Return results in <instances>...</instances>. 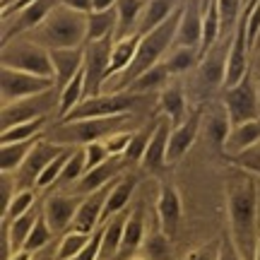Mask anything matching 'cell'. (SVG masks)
<instances>
[{"label":"cell","mask_w":260,"mask_h":260,"mask_svg":"<svg viewBox=\"0 0 260 260\" xmlns=\"http://www.w3.org/2000/svg\"><path fill=\"white\" fill-rule=\"evenodd\" d=\"M226 217H229V239L243 260L255 258L258 246V186L251 171L241 169L226 181Z\"/></svg>","instance_id":"obj_1"},{"label":"cell","mask_w":260,"mask_h":260,"mask_svg":"<svg viewBox=\"0 0 260 260\" xmlns=\"http://www.w3.org/2000/svg\"><path fill=\"white\" fill-rule=\"evenodd\" d=\"M31 41H37L39 46L48 48H80L87 44V15L70 10L65 5H58L46 22L31 34H27Z\"/></svg>","instance_id":"obj_2"},{"label":"cell","mask_w":260,"mask_h":260,"mask_svg":"<svg viewBox=\"0 0 260 260\" xmlns=\"http://www.w3.org/2000/svg\"><path fill=\"white\" fill-rule=\"evenodd\" d=\"M130 121L125 116H111V118H87V121H68L58 123L53 128V140L60 147H87L92 142H104L111 135L121 133V128Z\"/></svg>","instance_id":"obj_3"},{"label":"cell","mask_w":260,"mask_h":260,"mask_svg":"<svg viewBox=\"0 0 260 260\" xmlns=\"http://www.w3.org/2000/svg\"><path fill=\"white\" fill-rule=\"evenodd\" d=\"M0 63H3V68H10V70L39 75V77H53V65H51L48 48L39 46L37 41H31L29 37H19L3 44Z\"/></svg>","instance_id":"obj_4"},{"label":"cell","mask_w":260,"mask_h":260,"mask_svg":"<svg viewBox=\"0 0 260 260\" xmlns=\"http://www.w3.org/2000/svg\"><path fill=\"white\" fill-rule=\"evenodd\" d=\"M142 94H135V92H104L99 96H89L84 99L77 109H75L65 121L60 123H68V121H87V118H111V116H125V113L140 102Z\"/></svg>","instance_id":"obj_5"},{"label":"cell","mask_w":260,"mask_h":260,"mask_svg":"<svg viewBox=\"0 0 260 260\" xmlns=\"http://www.w3.org/2000/svg\"><path fill=\"white\" fill-rule=\"evenodd\" d=\"M116 39H102L84 44V99L104 94V84L109 80V65Z\"/></svg>","instance_id":"obj_6"},{"label":"cell","mask_w":260,"mask_h":260,"mask_svg":"<svg viewBox=\"0 0 260 260\" xmlns=\"http://www.w3.org/2000/svg\"><path fill=\"white\" fill-rule=\"evenodd\" d=\"M222 104H224V109H226V113H229L232 125H241V123H248V121H260V102H258L255 77L248 73L236 87L224 89Z\"/></svg>","instance_id":"obj_7"},{"label":"cell","mask_w":260,"mask_h":260,"mask_svg":"<svg viewBox=\"0 0 260 260\" xmlns=\"http://www.w3.org/2000/svg\"><path fill=\"white\" fill-rule=\"evenodd\" d=\"M53 87H56L53 77H39V75L19 73V70H10V68L0 70V99H3V106L44 94L48 89H53Z\"/></svg>","instance_id":"obj_8"},{"label":"cell","mask_w":260,"mask_h":260,"mask_svg":"<svg viewBox=\"0 0 260 260\" xmlns=\"http://www.w3.org/2000/svg\"><path fill=\"white\" fill-rule=\"evenodd\" d=\"M58 99H60V92H58V87H53V89H48L44 94H37V96L15 102V104H10V106H3V111H0V125H3V130H8V128L19 125V123L44 118V116H48L51 109L58 111Z\"/></svg>","instance_id":"obj_9"},{"label":"cell","mask_w":260,"mask_h":260,"mask_svg":"<svg viewBox=\"0 0 260 260\" xmlns=\"http://www.w3.org/2000/svg\"><path fill=\"white\" fill-rule=\"evenodd\" d=\"M251 46H248V12L243 10L239 24L234 29L229 41V58H226V75H224V89H232L251 73Z\"/></svg>","instance_id":"obj_10"},{"label":"cell","mask_w":260,"mask_h":260,"mask_svg":"<svg viewBox=\"0 0 260 260\" xmlns=\"http://www.w3.org/2000/svg\"><path fill=\"white\" fill-rule=\"evenodd\" d=\"M58 5H60V0H37V3H31L29 8L15 12L12 17L3 19V22H5V24H3V44L31 34L34 29H39L46 22V17Z\"/></svg>","instance_id":"obj_11"},{"label":"cell","mask_w":260,"mask_h":260,"mask_svg":"<svg viewBox=\"0 0 260 260\" xmlns=\"http://www.w3.org/2000/svg\"><path fill=\"white\" fill-rule=\"evenodd\" d=\"M63 149L65 147H60L56 142H48V140L41 135L37 142V147L31 149V154L27 157V161H24L17 171L19 178H15V181H17V190H34L39 176H41V171H44Z\"/></svg>","instance_id":"obj_12"},{"label":"cell","mask_w":260,"mask_h":260,"mask_svg":"<svg viewBox=\"0 0 260 260\" xmlns=\"http://www.w3.org/2000/svg\"><path fill=\"white\" fill-rule=\"evenodd\" d=\"M229 39H222L217 46L207 53V56L200 58V65H198V82L203 84L205 89H217V87H224V75H226V58H229Z\"/></svg>","instance_id":"obj_13"},{"label":"cell","mask_w":260,"mask_h":260,"mask_svg":"<svg viewBox=\"0 0 260 260\" xmlns=\"http://www.w3.org/2000/svg\"><path fill=\"white\" fill-rule=\"evenodd\" d=\"M203 109H195L193 113H188V118L181 125L171 130V140H169V152H167V161L169 167L171 164H178L181 159L186 157V152L195 145L198 140V133H200V125H203Z\"/></svg>","instance_id":"obj_14"},{"label":"cell","mask_w":260,"mask_h":260,"mask_svg":"<svg viewBox=\"0 0 260 260\" xmlns=\"http://www.w3.org/2000/svg\"><path fill=\"white\" fill-rule=\"evenodd\" d=\"M171 130H174V123H171V118H167V116H159V118H157V125H154V133H152V138H149L147 152H145V157H142V161H140L145 171L157 174V171H161V169L169 167L167 152H169Z\"/></svg>","instance_id":"obj_15"},{"label":"cell","mask_w":260,"mask_h":260,"mask_svg":"<svg viewBox=\"0 0 260 260\" xmlns=\"http://www.w3.org/2000/svg\"><path fill=\"white\" fill-rule=\"evenodd\" d=\"M111 186L104 188V190H96V193H92V195H87V198H84L82 203H80V207H77V212H75V219H73L70 232L84 234V236H92V234L96 232L99 222L104 219V207H106V198H109Z\"/></svg>","instance_id":"obj_16"},{"label":"cell","mask_w":260,"mask_h":260,"mask_svg":"<svg viewBox=\"0 0 260 260\" xmlns=\"http://www.w3.org/2000/svg\"><path fill=\"white\" fill-rule=\"evenodd\" d=\"M181 214H183L181 193L176 190L174 183H161V188H159V198H157V222H159V229L167 234L169 239L178 232Z\"/></svg>","instance_id":"obj_17"},{"label":"cell","mask_w":260,"mask_h":260,"mask_svg":"<svg viewBox=\"0 0 260 260\" xmlns=\"http://www.w3.org/2000/svg\"><path fill=\"white\" fill-rule=\"evenodd\" d=\"M176 46L200 51V46H203V0H183Z\"/></svg>","instance_id":"obj_18"},{"label":"cell","mask_w":260,"mask_h":260,"mask_svg":"<svg viewBox=\"0 0 260 260\" xmlns=\"http://www.w3.org/2000/svg\"><path fill=\"white\" fill-rule=\"evenodd\" d=\"M80 207V200L75 195H65V193H51L46 198V203L41 207V212L46 217L48 226L56 234H63L65 229L73 226L75 212Z\"/></svg>","instance_id":"obj_19"},{"label":"cell","mask_w":260,"mask_h":260,"mask_svg":"<svg viewBox=\"0 0 260 260\" xmlns=\"http://www.w3.org/2000/svg\"><path fill=\"white\" fill-rule=\"evenodd\" d=\"M51 53V65H53V80H56L58 92L65 84L75 80L84 68V46L80 48H53Z\"/></svg>","instance_id":"obj_20"},{"label":"cell","mask_w":260,"mask_h":260,"mask_svg":"<svg viewBox=\"0 0 260 260\" xmlns=\"http://www.w3.org/2000/svg\"><path fill=\"white\" fill-rule=\"evenodd\" d=\"M123 164H125V159H123V157L106 159V161H104V164H99L96 169L87 171V174L80 178V183L75 186V190H77V193H84V195H92V193H96V190L109 188L113 183V178H118Z\"/></svg>","instance_id":"obj_21"},{"label":"cell","mask_w":260,"mask_h":260,"mask_svg":"<svg viewBox=\"0 0 260 260\" xmlns=\"http://www.w3.org/2000/svg\"><path fill=\"white\" fill-rule=\"evenodd\" d=\"M159 111L161 116L171 118L174 128L181 125V123L188 118V102H186V94H183V87L178 82L167 84L161 92H159Z\"/></svg>","instance_id":"obj_22"},{"label":"cell","mask_w":260,"mask_h":260,"mask_svg":"<svg viewBox=\"0 0 260 260\" xmlns=\"http://www.w3.org/2000/svg\"><path fill=\"white\" fill-rule=\"evenodd\" d=\"M178 8H181L178 0H147L142 15H140V22H138V34L145 37L149 31H154L157 27H161Z\"/></svg>","instance_id":"obj_23"},{"label":"cell","mask_w":260,"mask_h":260,"mask_svg":"<svg viewBox=\"0 0 260 260\" xmlns=\"http://www.w3.org/2000/svg\"><path fill=\"white\" fill-rule=\"evenodd\" d=\"M205 123V133H207V140L212 142V147L217 149H226V140L232 135V121H229V113L224 109V104L219 102L217 106L210 109V113L203 118Z\"/></svg>","instance_id":"obj_24"},{"label":"cell","mask_w":260,"mask_h":260,"mask_svg":"<svg viewBox=\"0 0 260 260\" xmlns=\"http://www.w3.org/2000/svg\"><path fill=\"white\" fill-rule=\"evenodd\" d=\"M145 3L147 0H118V5H116L118 24H116V34H113L116 41L138 34V22L142 10H145Z\"/></svg>","instance_id":"obj_25"},{"label":"cell","mask_w":260,"mask_h":260,"mask_svg":"<svg viewBox=\"0 0 260 260\" xmlns=\"http://www.w3.org/2000/svg\"><path fill=\"white\" fill-rule=\"evenodd\" d=\"M39 214L41 210H31V212L22 214L19 219H12V222L5 224V229H3V239L10 243V248H12V255L19 251H24V246H27V239L31 229H34V224H37Z\"/></svg>","instance_id":"obj_26"},{"label":"cell","mask_w":260,"mask_h":260,"mask_svg":"<svg viewBox=\"0 0 260 260\" xmlns=\"http://www.w3.org/2000/svg\"><path fill=\"white\" fill-rule=\"evenodd\" d=\"M130 212H121L111 217L106 226L102 229V251H99V260H113L121 253V241H123V229L128 222Z\"/></svg>","instance_id":"obj_27"},{"label":"cell","mask_w":260,"mask_h":260,"mask_svg":"<svg viewBox=\"0 0 260 260\" xmlns=\"http://www.w3.org/2000/svg\"><path fill=\"white\" fill-rule=\"evenodd\" d=\"M145 217H142V210L135 207L133 212L128 214V222H125V229H123V241H121V258H130L133 253L142 248L145 243Z\"/></svg>","instance_id":"obj_28"},{"label":"cell","mask_w":260,"mask_h":260,"mask_svg":"<svg viewBox=\"0 0 260 260\" xmlns=\"http://www.w3.org/2000/svg\"><path fill=\"white\" fill-rule=\"evenodd\" d=\"M140 39H142V37H140V34H135V37L121 39V41H116V44H113L111 65H109V80H111V77L123 75L130 68V63H133V60H135V56H138Z\"/></svg>","instance_id":"obj_29"},{"label":"cell","mask_w":260,"mask_h":260,"mask_svg":"<svg viewBox=\"0 0 260 260\" xmlns=\"http://www.w3.org/2000/svg\"><path fill=\"white\" fill-rule=\"evenodd\" d=\"M41 138V135H39ZM39 138L27 140V142H12V145H0V171L3 174H17L19 167L27 161V157L31 154V149L37 147Z\"/></svg>","instance_id":"obj_30"},{"label":"cell","mask_w":260,"mask_h":260,"mask_svg":"<svg viewBox=\"0 0 260 260\" xmlns=\"http://www.w3.org/2000/svg\"><path fill=\"white\" fill-rule=\"evenodd\" d=\"M258 142H260V121L241 123V125L232 128V135L226 140V152L232 157H236V154H241L246 149L255 147Z\"/></svg>","instance_id":"obj_31"},{"label":"cell","mask_w":260,"mask_h":260,"mask_svg":"<svg viewBox=\"0 0 260 260\" xmlns=\"http://www.w3.org/2000/svg\"><path fill=\"white\" fill-rule=\"evenodd\" d=\"M133 190H135V178L125 176L121 181H113L111 190H109V198H106V207H104V219L106 222L125 210V205L133 198Z\"/></svg>","instance_id":"obj_32"},{"label":"cell","mask_w":260,"mask_h":260,"mask_svg":"<svg viewBox=\"0 0 260 260\" xmlns=\"http://www.w3.org/2000/svg\"><path fill=\"white\" fill-rule=\"evenodd\" d=\"M116 24H118L116 10H106V12H92V15H87V44L113 37V34H116Z\"/></svg>","instance_id":"obj_33"},{"label":"cell","mask_w":260,"mask_h":260,"mask_svg":"<svg viewBox=\"0 0 260 260\" xmlns=\"http://www.w3.org/2000/svg\"><path fill=\"white\" fill-rule=\"evenodd\" d=\"M82 102H84V68L75 80H70V82L60 89V99H58V118L65 121V118H68V116H70V113H73Z\"/></svg>","instance_id":"obj_34"},{"label":"cell","mask_w":260,"mask_h":260,"mask_svg":"<svg viewBox=\"0 0 260 260\" xmlns=\"http://www.w3.org/2000/svg\"><path fill=\"white\" fill-rule=\"evenodd\" d=\"M48 118H34V121L19 123L15 128H8L0 133V145H12V142H27V140H34L41 135V130L46 128Z\"/></svg>","instance_id":"obj_35"},{"label":"cell","mask_w":260,"mask_h":260,"mask_svg":"<svg viewBox=\"0 0 260 260\" xmlns=\"http://www.w3.org/2000/svg\"><path fill=\"white\" fill-rule=\"evenodd\" d=\"M171 77L188 73L193 65H200V51L198 48H186V46H174V51L164 58Z\"/></svg>","instance_id":"obj_36"},{"label":"cell","mask_w":260,"mask_h":260,"mask_svg":"<svg viewBox=\"0 0 260 260\" xmlns=\"http://www.w3.org/2000/svg\"><path fill=\"white\" fill-rule=\"evenodd\" d=\"M169 77H171V73H169L167 63H159L154 65L152 70H147L145 75H140L135 82L128 87V92H135V94H145L149 92V89H157V87H167L169 84Z\"/></svg>","instance_id":"obj_37"},{"label":"cell","mask_w":260,"mask_h":260,"mask_svg":"<svg viewBox=\"0 0 260 260\" xmlns=\"http://www.w3.org/2000/svg\"><path fill=\"white\" fill-rule=\"evenodd\" d=\"M87 174V161H84V149L82 147H75L70 159H68V164H65L63 174L58 178L56 188H65V186H75V183H80V178Z\"/></svg>","instance_id":"obj_38"},{"label":"cell","mask_w":260,"mask_h":260,"mask_svg":"<svg viewBox=\"0 0 260 260\" xmlns=\"http://www.w3.org/2000/svg\"><path fill=\"white\" fill-rule=\"evenodd\" d=\"M142 251H145V260H169L171 258V239L161 229L149 232L145 236Z\"/></svg>","instance_id":"obj_39"},{"label":"cell","mask_w":260,"mask_h":260,"mask_svg":"<svg viewBox=\"0 0 260 260\" xmlns=\"http://www.w3.org/2000/svg\"><path fill=\"white\" fill-rule=\"evenodd\" d=\"M243 0H217L219 17H222V39H229L243 15Z\"/></svg>","instance_id":"obj_40"},{"label":"cell","mask_w":260,"mask_h":260,"mask_svg":"<svg viewBox=\"0 0 260 260\" xmlns=\"http://www.w3.org/2000/svg\"><path fill=\"white\" fill-rule=\"evenodd\" d=\"M154 125H157V121L147 123L145 128H140V130H135V133H133L130 145H128V149H125V154H123V159H125V161H142L145 152H147L149 138H152V133H154Z\"/></svg>","instance_id":"obj_41"},{"label":"cell","mask_w":260,"mask_h":260,"mask_svg":"<svg viewBox=\"0 0 260 260\" xmlns=\"http://www.w3.org/2000/svg\"><path fill=\"white\" fill-rule=\"evenodd\" d=\"M87 241H89V236H84V234H77V232L63 234L60 243H58V248H56V260H75L82 253Z\"/></svg>","instance_id":"obj_42"},{"label":"cell","mask_w":260,"mask_h":260,"mask_svg":"<svg viewBox=\"0 0 260 260\" xmlns=\"http://www.w3.org/2000/svg\"><path fill=\"white\" fill-rule=\"evenodd\" d=\"M53 234H56V232L48 226L46 217H44V212H41V214H39V219H37V224H34V229H31V234H29L24 251H29V253L44 251V248H46V243L53 239Z\"/></svg>","instance_id":"obj_43"},{"label":"cell","mask_w":260,"mask_h":260,"mask_svg":"<svg viewBox=\"0 0 260 260\" xmlns=\"http://www.w3.org/2000/svg\"><path fill=\"white\" fill-rule=\"evenodd\" d=\"M70 154H73V147H65L60 154H58L51 164H48L44 171H41V176H39L37 181V188H48V186H56L58 178H60V174H63L65 164H68V159H70Z\"/></svg>","instance_id":"obj_44"},{"label":"cell","mask_w":260,"mask_h":260,"mask_svg":"<svg viewBox=\"0 0 260 260\" xmlns=\"http://www.w3.org/2000/svg\"><path fill=\"white\" fill-rule=\"evenodd\" d=\"M34 210V190H17V195L12 198V203L8 205V210L3 212V224L19 219L22 214H27Z\"/></svg>","instance_id":"obj_45"},{"label":"cell","mask_w":260,"mask_h":260,"mask_svg":"<svg viewBox=\"0 0 260 260\" xmlns=\"http://www.w3.org/2000/svg\"><path fill=\"white\" fill-rule=\"evenodd\" d=\"M84 149V161H87V171H92L96 169L99 164H104L106 159H111V152L106 149L104 142H92V145H87Z\"/></svg>","instance_id":"obj_46"},{"label":"cell","mask_w":260,"mask_h":260,"mask_svg":"<svg viewBox=\"0 0 260 260\" xmlns=\"http://www.w3.org/2000/svg\"><path fill=\"white\" fill-rule=\"evenodd\" d=\"M234 161H236L241 169H246V171H260V142L255 145V147L246 149V152H241V154H236Z\"/></svg>","instance_id":"obj_47"},{"label":"cell","mask_w":260,"mask_h":260,"mask_svg":"<svg viewBox=\"0 0 260 260\" xmlns=\"http://www.w3.org/2000/svg\"><path fill=\"white\" fill-rule=\"evenodd\" d=\"M130 138H133V133H116V135H111L109 140H104V145H106V149L111 152V157H123L125 154V149H128L130 145Z\"/></svg>","instance_id":"obj_48"},{"label":"cell","mask_w":260,"mask_h":260,"mask_svg":"<svg viewBox=\"0 0 260 260\" xmlns=\"http://www.w3.org/2000/svg\"><path fill=\"white\" fill-rule=\"evenodd\" d=\"M217 260H243L241 253L236 251L234 241L229 239V234H226L222 241H219V255H217Z\"/></svg>","instance_id":"obj_49"},{"label":"cell","mask_w":260,"mask_h":260,"mask_svg":"<svg viewBox=\"0 0 260 260\" xmlns=\"http://www.w3.org/2000/svg\"><path fill=\"white\" fill-rule=\"evenodd\" d=\"M217 255H219V246L217 248H210V246H205V248H198V251L188 253L186 260H217Z\"/></svg>","instance_id":"obj_50"},{"label":"cell","mask_w":260,"mask_h":260,"mask_svg":"<svg viewBox=\"0 0 260 260\" xmlns=\"http://www.w3.org/2000/svg\"><path fill=\"white\" fill-rule=\"evenodd\" d=\"M31 3H37V0H12V3H8V5L3 8V19H8V17H12L15 12H19V10L29 8Z\"/></svg>","instance_id":"obj_51"},{"label":"cell","mask_w":260,"mask_h":260,"mask_svg":"<svg viewBox=\"0 0 260 260\" xmlns=\"http://www.w3.org/2000/svg\"><path fill=\"white\" fill-rule=\"evenodd\" d=\"M60 5L70 10H77L82 15H92V0H60Z\"/></svg>","instance_id":"obj_52"},{"label":"cell","mask_w":260,"mask_h":260,"mask_svg":"<svg viewBox=\"0 0 260 260\" xmlns=\"http://www.w3.org/2000/svg\"><path fill=\"white\" fill-rule=\"evenodd\" d=\"M118 0H92V12H106V10H116Z\"/></svg>","instance_id":"obj_53"},{"label":"cell","mask_w":260,"mask_h":260,"mask_svg":"<svg viewBox=\"0 0 260 260\" xmlns=\"http://www.w3.org/2000/svg\"><path fill=\"white\" fill-rule=\"evenodd\" d=\"M31 255H34V253H29V251H19V253H15V255H12L10 260H34Z\"/></svg>","instance_id":"obj_54"},{"label":"cell","mask_w":260,"mask_h":260,"mask_svg":"<svg viewBox=\"0 0 260 260\" xmlns=\"http://www.w3.org/2000/svg\"><path fill=\"white\" fill-rule=\"evenodd\" d=\"M253 260H260V239H258V246H255V258Z\"/></svg>","instance_id":"obj_55"},{"label":"cell","mask_w":260,"mask_h":260,"mask_svg":"<svg viewBox=\"0 0 260 260\" xmlns=\"http://www.w3.org/2000/svg\"><path fill=\"white\" fill-rule=\"evenodd\" d=\"M255 87H258V102H260V75L255 77Z\"/></svg>","instance_id":"obj_56"},{"label":"cell","mask_w":260,"mask_h":260,"mask_svg":"<svg viewBox=\"0 0 260 260\" xmlns=\"http://www.w3.org/2000/svg\"><path fill=\"white\" fill-rule=\"evenodd\" d=\"M258 63H260V53H258Z\"/></svg>","instance_id":"obj_57"}]
</instances>
